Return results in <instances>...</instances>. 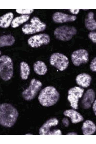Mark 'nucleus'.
<instances>
[{"label":"nucleus","mask_w":96,"mask_h":144,"mask_svg":"<svg viewBox=\"0 0 96 144\" xmlns=\"http://www.w3.org/2000/svg\"><path fill=\"white\" fill-rule=\"evenodd\" d=\"M19 115L16 108L12 104L7 103L0 105V123L5 127H11L15 123Z\"/></svg>","instance_id":"obj_1"},{"label":"nucleus","mask_w":96,"mask_h":144,"mask_svg":"<svg viewBox=\"0 0 96 144\" xmlns=\"http://www.w3.org/2000/svg\"><path fill=\"white\" fill-rule=\"evenodd\" d=\"M60 96L59 93L54 87L49 86L45 87L41 90L38 99L42 105L49 107L57 102Z\"/></svg>","instance_id":"obj_2"},{"label":"nucleus","mask_w":96,"mask_h":144,"mask_svg":"<svg viewBox=\"0 0 96 144\" xmlns=\"http://www.w3.org/2000/svg\"><path fill=\"white\" fill-rule=\"evenodd\" d=\"M13 63L9 56L3 55L0 58V75L4 81H7L12 77L13 74Z\"/></svg>","instance_id":"obj_3"},{"label":"nucleus","mask_w":96,"mask_h":144,"mask_svg":"<svg viewBox=\"0 0 96 144\" xmlns=\"http://www.w3.org/2000/svg\"><path fill=\"white\" fill-rule=\"evenodd\" d=\"M77 32L76 28L72 26L62 25L56 28L54 32L56 38L61 41L70 40Z\"/></svg>","instance_id":"obj_4"},{"label":"nucleus","mask_w":96,"mask_h":144,"mask_svg":"<svg viewBox=\"0 0 96 144\" xmlns=\"http://www.w3.org/2000/svg\"><path fill=\"white\" fill-rule=\"evenodd\" d=\"M30 23L25 24L22 28L24 33L26 34H31L44 30L46 25L41 21L37 17L34 16L30 19Z\"/></svg>","instance_id":"obj_5"},{"label":"nucleus","mask_w":96,"mask_h":144,"mask_svg":"<svg viewBox=\"0 0 96 144\" xmlns=\"http://www.w3.org/2000/svg\"><path fill=\"white\" fill-rule=\"evenodd\" d=\"M42 85V83L39 80L34 78L32 79L28 87L22 92L23 97L27 101L32 100L35 97Z\"/></svg>","instance_id":"obj_6"},{"label":"nucleus","mask_w":96,"mask_h":144,"mask_svg":"<svg viewBox=\"0 0 96 144\" xmlns=\"http://www.w3.org/2000/svg\"><path fill=\"white\" fill-rule=\"evenodd\" d=\"M49 62L51 65L60 71H63L68 67L69 63L67 57L60 53L53 54L50 56Z\"/></svg>","instance_id":"obj_7"},{"label":"nucleus","mask_w":96,"mask_h":144,"mask_svg":"<svg viewBox=\"0 0 96 144\" xmlns=\"http://www.w3.org/2000/svg\"><path fill=\"white\" fill-rule=\"evenodd\" d=\"M84 89L78 86H74L70 88L68 92L67 99L72 108L74 109H78V102L81 97Z\"/></svg>","instance_id":"obj_8"},{"label":"nucleus","mask_w":96,"mask_h":144,"mask_svg":"<svg viewBox=\"0 0 96 144\" xmlns=\"http://www.w3.org/2000/svg\"><path fill=\"white\" fill-rule=\"evenodd\" d=\"M71 60L73 64L79 66L83 64L87 63L89 60V53L84 49H80L74 51L71 55Z\"/></svg>","instance_id":"obj_9"},{"label":"nucleus","mask_w":96,"mask_h":144,"mask_svg":"<svg viewBox=\"0 0 96 144\" xmlns=\"http://www.w3.org/2000/svg\"><path fill=\"white\" fill-rule=\"evenodd\" d=\"M50 41L49 36L47 34L43 33L31 37L28 39V43L31 47L37 48L42 45L48 44Z\"/></svg>","instance_id":"obj_10"},{"label":"nucleus","mask_w":96,"mask_h":144,"mask_svg":"<svg viewBox=\"0 0 96 144\" xmlns=\"http://www.w3.org/2000/svg\"><path fill=\"white\" fill-rule=\"evenodd\" d=\"M52 18L55 23H62L74 21L77 19V17L75 15H70L60 12H56L53 14Z\"/></svg>","instance_id":"obj_11"},{"label":"nucleus","mask_w":96,"mask_h":144,"mask_svg":"<svg viewBox=\"0 0 96 144\" xmlns=\"http://www.w3.org/2000/svg\"><path fill=\"white\" fill-rule=\"evenodd\" d=\"M58 120L55 118H51L47 120L40 127L39 133L41 135H50L51 129L58 125Z\"/></svg>","instance_id":"obj_12"},{"label":"nucleus","mask_w":96,"mask_h":144,"mask_svg":"<svg viewBox=\"0 0 96 144\" xmlns=\"http://www.w3.org/2000/svg\"><path fill=\"white\" fill-rule=\"evenodd\" d=\"M95 97V94L92 89H88L83 96L82 105L83 108L85 109L89 108L94 102Z\"/></svg>","instance_id":"obj_13"},{"label":"nucleus","mask_w":96,"mask_h":144,"mask_svg":"<svg viewBox=\"0 0 96 144\" xmlns=\"http://www.w3.org/2000/svg\"><path fill=\"white\" fill-rule=\"evenodd\" d=\"M92 79L91 76L88 74L82 73L77 76L75 80L78 85L83 88H87L90 86Z\"/></svg>","instance_id":"obj_14"},{"label":"nucleus","mask_w":96,"mask_h":144,"mask_svg":"<svg viewBox=\"0 0 96 144\" xmlns=\"http://www.w3.org/2000/svg\"><path fill=\"white\" fill-rule=\"evenodd\" d=\"M64 114L71 119L72 122L76 124L83 120L84 118L79 113L74 109L66 110L63 112Z\"/></svg>","instance_id":"obj_15"},{"label":"nucleus","mask_w":96,"mask_h":144,"mask_svg":"<svg viewBox=\"0 0 96 144\" xmlns=\"http://www.w3.org/2000/svg\"><path fill=\"white\" fill-rule=\"evenodd\" d=\"M82 129L84 135H90L95 132L96 131V126L92 121L87 120L83 123Z\"/></svg>","instance_id":"obj_16"},{"label":"nucleus","mask_w":96,"mask_h":144,"mask_svg":"<svg viewBox=\"0 0 96 144\" xmlns=\"http://www.w3.org/2000/svg\"><path fill=\"white\" fill-rule=\"evenodd\" d=\"M94 17V13L90 12L87 14L85 19V26L89 30L93 31L96 29V20Z\"/></svg>","instance_id":"obj_17"},{"label":"nucleus","mask_w":96,"mask_h":144,"mask_svg":"<svg viewBox=\"0 0 96 144\" xmlns=\"http://www.w3.org/2000/svg\"><path fill=\"white\" fill-rule=\"evenodd\" d=\"M33 69L35 72L39 75H44L48 71L47 67L45 63L41 60H38L34 63Z\"/></svg>","instance_id":"obj_18"},{"label":"nucleus","mask_w":96,"mask_h":144,"mask_svg":"<svg viewBox=\"0 0 96 144\" xmlns=\"http://www.w3.org/2000/svg\"><path fill=\"white\" fill-rule=\"evenodd\" d=\"M14 15L12 12H8L1 16L0 18V26L3 28L9 27L13 20Z\"/></svg>","instance_id":"obj_19"},{"label":"nucleus","mask_w":96,"mask_h":144,"mask_svg":"<svg viewBox=\"0 0 96 144\" xmlns=\"http://www.w3.org/2000/svg\"><path fill=\"white\" fill-rule=\"evenodd\" d=\"M20 76L23 80L27 79L30 74V69L28 64L24 61H22L20 64Z\"/></svg>","instance_id":"obj_20"},{"label":"nucleus","mask_w":96,"mask_h":144,"mask_svg":"<svg viewBox=\"0 0 96 144\" xmlns=\"http://www.w3.org/2000/svg\"><path fill=\"white\" fill-rule=\"evenodd\" d=\"M15 41L14 38L11 35L1 36L0 37V47L11 46L13 44Z\"/></svg>","instance_id":"obj_21"},{"label":"nucleus","mask_w":96,"mask_h":144,"mask_svg":"<svg viewBox=\"0 0 96 144\" xmlns=\"http://www.w3.org/2000/svg\"><path fill=\"white\" fill-rule=\"evenodd\" d=\"M30 16L28 15H23L14 18L12 22V27L15 28L27 21L29 19Z\"/></svg>","instance_id":"obj_22"},{"label":"nucleus","mask_w":96,"mask_h":144,"mask_svg":"<svg viewBox=\"0 0 96 144\" xmlns=\"http://www.w3.org/2000/svg\"><path fill=\"white\" fill-rule=\"evenodd\" d=\"M34 10L33 9H16V11L19 14L27 15L32 13Z\"/></svg>","instance_id":"obj_23"},{"label":"nucleus","mask_w":96,"mask_h":144,"mask_svg":"<svg viewBox=\"0 0 96 144\" xmlns=\"http://www.w3.org/2000/svg\"><path fill=\"white\" fill-rule=\"evenodd\" d=\"M90 68L92 71L96 72V57L91 60L90 65Z\"/></svg>","instance_id":"obj_24"},{"label":"nucleus","mask_w":96,"mask_h":144,"mask_svg":"<svg viewBox=\"0 0 96 144\" xmlns=\"http://www.w3.org/2000/svg\"><path fill=\"white\" fill-rule=\"evenodd\" d=\"M89 38L95 43H96V31L90 32L88 34Z\"/></svg>","instance_id":"obj_25"},{"label":"nucleus","mask_w":96,"mask_h":144,"mask_svg":"<svg viewBox=\"0 0 96 144\" xmlns=\"http://www.w3.org/2000/svg\"><path fill=\"white\" fill-rule=\"evenodd\" d=\"M92 108L94 113L96 116V99L95 100L93 103Z\"/></svg>","instance_id":"obj_26"},{"label":"nucleus","mask_w":96,"mask_h":144,"mask_svg":"<svg viewBox=\"0 0 96 144\" xmlns=\"http://www.w3.org/2000/svg\"><path fill=\"white\" fill-rule=\"evenodd\" d=\"M80 9H70V11H71V13L73 14H77L79 12V11Z\"/></svg>","instance_id":"obj_27"},{"label":"nucleus","mask_w":96,"mask_h":144,"mask_svg":"<svg viewBox=\"0 0 96 144\" xmlns=\"http://www.w3.org/2000/svg\"><path fill=\"white\" fill-rule=\"evenodd\" d=\"M62 121L64 125L66 126H68L69 124V122L68 120L66 119H64Z\"/></svg>","instance_id":"obj_28"}]
</instances>
